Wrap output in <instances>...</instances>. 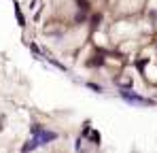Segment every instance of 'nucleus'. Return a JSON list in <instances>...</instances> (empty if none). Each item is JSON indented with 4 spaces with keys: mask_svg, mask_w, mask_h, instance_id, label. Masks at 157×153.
I'll return each mask as SVG.
<instances>
[{
    "mask_svg": "<svg viewBox=\"0 0 157 153\" xmlns=\"http://www.w3.org/2000/svg\"><path fill=\"white\" fill-rule=\"evenodd\" d=\"M119 96L123 98V100L128 102V104H134V106H155V102L149 100V98H142L140 94H136V92H130V89H121L119 92Z\"/></svg>",
    "mask_w": 157,
    "mask_h": 153,
    "instance_id": "1",
    "label": "nucleus"
},
{
    "mask_svg": "<svg viewBox=\"0 0 157 153\" xmlns=\"http://www.w3.org/2000/svg\"><path fill=\"white\" fill-rule=\"evenodd\" d=\"M36 140H38V145H47V143H53V140H57V134L51 132V130H45L43 134H38V136H34Z\"/></svg>",
    "mask_w": 157,
    "mask_h": 153,
    "instance_id": "2",
    "label": "nucleus"
},
{
    "mask_svg": "<svg viewBox=\"0 0 157 153\" xmlns=\"http://www.w3.org/2000/svg\"><path fill=\"white\" fill-rule=\"evenodd\" d=\"M36 147H40V145H38V140H36V138H30V140H28L26 145H24L21 153H30V151H34Z\"/></svg>",
    "mask_w": 157,
    "mask_h": 153,
    "instance_id": "3",
    "label": "nucleus"
},
{
    "mask_svg": "<svg viewBox=\"0 0 157 153\" xmlns=\"http://www.w3.org/2000/svg\"><path fill=\"white\" fill-rule=\"evenodd\" d=\"M43 132H45V128L38 126V124H32V128H30V134H32V138H34V136H38V134H43Z\"/></svg>",
    "mask_w": 157,
    "mask_h": 153,
    "instance_id": "4",
    "label": "nucleus"
},
{
    "mask_svg": "<svg viewBox=\"0 0 157 153\" xmlns=\"http://www.w3.org/2000/svg\"><path fill=\"white\" fill-rule=\"evenodd\" d=\"M87 87H89V89H94L96 94H104V87H102V85H96V83H87Z\"/></svg>",
    "mask_w": 157,
    "mask_h": 153,
    "instance_id": "5",
    "label": "nucleus"
},
{
    "mask_svg": "<svg viewBox=\"0 0 157 153\" xmlns=\"http://www.w3.org/2000/svg\"><path fill=\"white\" fill-rule=\"evenodd\" d=\"M15 15H17L19 26H26V19H24V15H21V11H19V6H17V4H15Z\"/></svg>",
    "mask_w": 157,
    "mask_h": 153,
    "instance_id": "6",
    "label": "nucleus"
},
{
    "mask_svg": "<svg viewBox=\"0 0 157 153\" xmlns=\"http://www.w3.org/2000/svg\"><path fill=\"white\" fill-rule=\"evenodd\" d=\"M91 140H94V143H100V134L94 132V134H91Z\"/></svg>",
    "mask_w": 157,
    "mask_h": 153,
    "instance_id": "7",
    "label": "nucleus"
}]
</instances>
